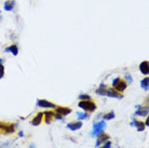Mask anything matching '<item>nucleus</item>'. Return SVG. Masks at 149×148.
Returning a JSON list of instances; mask_svg holds the SVG:
<instances>
[{"label":"nucleus","instance_id":"nucleus-25","mask_svg":"<svg viewBox=\"0 0 149 148\" xmlns=\"http://www.w3.org/2000/svg\"><path fill=\"white\" fill-rule=\"evenodd\" d=\"M145 126H148V118L146 119V123H145Z\"/></svg>","mask_w":149,"mask_h":148},{"label":"nucleus","instance_id":"nucleus-23","mask_svg":"<svg viewBox=\"0 0 149 148\" xmlns=\"http://www.w3.org/2000/svg\"><path fill=\"white\" fill-rule=\"evenodd\" d=\"M125 78H127V80L129 81V83H132V78H131L130 75H125Z\"/></svg>","mask_w":149,"mask_h":148},{"label":"nucleus","instance_id":"nucleus-7","mask_svg":"<svg viewBox=\"0 0 149 148\" xmlns=\"http://www.w3.org/2000/svg\"><path fill=\"white\" fill-rule=\"evenodd\" d=\"M136 108H137V110L135 112L136 116H142V117H147L148 116V107H142L141 105H137Z\"/></svg>","mask_w":149,"mask_h":148},{"label":"nucleus","instance_id":"nucleus-10","mask_svg":"<svg viewBox=\"0 0 149 148\" xmlns=\"http://www.w3.org/2000/svg\"><path fill=\"white\" fill-rule=\"evenodd\" d=\"M108 138H109V135L108 134H106V133H101L100 135H98V140H97L96 142V147H98L100 145H102L103 143H105V142H107L108 141Z\"/></svg>","mask_w":149,"mask_h":148},{"label":"nucleus","instance_id":"nucleus-28","mask_svg":"<svg viewBox=\"0 0 149 148\" xmlns=\"http://www.w3.org/2000/svg\"><path fill=\"white\" fill-rule=\"evenodd\" d=\"M0 14H1V11H0ZM0 21H1V19H0Z\"/></svg>","mask_w":149,"mask_h":148},{"label":"nucleus","instance_id":"nucleus-24","mask_svg":"<svg viewBox=\"0 0 149 148\" xmlns=\"http://www.w3.org/2000/svg\"><path fill=\"white\" fill-rule=\"evenodd\" d=\"M19 137L24 136V133H23V132H19Z\"/></svg>","mask_w":149,"mask_h":148},{"label":"nucleus","instance_id":"nucleus-2","mask_svg":"<svg viewBox=\"0 0 149 148\" xmlns=\"http://www.w3.org/2000/svg\"><path fill=\"white\" fill-rule=\"evenodd\" d=\"M78 106L80 108H82L83 110L86 111H89V112H92L96 109V105L94 102H92L91 100H88V101H80L78 103Z\"/></svg>","mask_w":149,"mask_h":148},{"label":"nucleus","instance_id":"nucleus-27","mask_svg":"<svg viewBox=\"0 0 149 148\" xmlns=\"http://www.w3.org/2000/svg\"><path fill=\"white\" fill-rule=\"evenodd\" d=\"M2 62H3V61H2V59H1V57H0V63H2Z\"/></svg>","mask_w":149,"mask_h":148},{"label":"nucleus","instance_id":"nucleus-22","mask_svg":"<svg viewBox=\"0 0 149 148\" xmlns=\"http://www.w3.org/2000/svg\"><path fill=\"white\" fill-rule=\"evenodd\" d=\"M110 147H111V143H110L109 141H107L106 143H105L104 146H103V147H101V148H110Z\"/></svg>","mask_w":149,"mask_h":148},{"label":"nucleus","instance_id":"nucleus-26","mask_svg":"<svg viewBox=\"0 0 149 148\" xmlns=\"http://www.w3.org/2000/svg\"><path fill=\"white\" fill-rule=\"evenodd\" d=\"M29 148H36L35 147V145H30V147Z\"/></svg>","mask_w":149,"mask_h":148},{"label":"nucleus","instance_id":"nucleus-12","mask_svg":"<svg viewBox=\"0 0 149 148\" xmlns=\"http://www.w3.org/2000/svg\"><path fill=\"white\" fill-rule=\"evenodd\" d=\"M131 126H135V128L137 129V131H144L145 130V123L142 122V121H138V120H133L132 123H131Z\"/></svg>","mask_w":149,"mask_h":148},{"label":"nucleus","instance_id":"nucleus-17","mask_svg":"<svg viewBox=\"0 0 149 148\" xmlns=\"http://www.w3.org/2000/svg\"><path fill=\"white\" fill-rule=\"evenodd\" d=\"M141 85H142V88L146 91H148V85H149V78L146 77L144 78L142 81H141Z\"/></svg>","mask_w":149,"mask_h":148},{"label":"nucleus","instance_id":"nucleus-19","mask_svg":"<svg viewBox=\"0 0 149 148\" xmlns=\"http://www.w3.org/2000/svg\"><path fill=\"white\" fill-rule=\"evenodd\" d=\"M77 117H78L79 120H82V119H86L88 117H89V115L88 114H86V112H77Z\"/></svg>","mask_w":149,"mask_h":148},{"label":"nucleus","instance_id":"nucleus-18","mask_svg":"<svg viewBox=\"0 0 149 148\" xmlns=\"http://www.w3.org/2000/svg\"><path fill=\"white\" fill-rule=\"evenodd\" d=\"M113 118H115V112H113V111H110V112L103 116V119H104V120H111V119H113Z\"/></svg>","mask_w":149,"mask_h":148},{"label":"nucleus","instance_id":"nucleus-4","mask_svg":"<svg viewBox=\"0 0 149 148\" xmlns=\"http://www.w3.org/2000/svg\"><path fill=\"white\" fill-rule=\"evenodd\" d=\"M105 128H106V123H105V121H103V120H102V121H100V122L94 123L93 131H92L91 135H92V136H98L100 134L104 132Z\"/></svg>","mask_w":149,"mask_h":148},{"label":"nucleus","instance_id":"nucleus-1","mask_svg":"<svg viewBox=\"0 0 149 148\" xmlns=\"http://www.w3.org/2000/svg\"><path fill=\"white\" fill-rule=\"evenodd\" d=\"M96 93L98 95H104V96H108V97H113V98H122V95L120 94L119 92H117L116 90L111 89H107L105 84H101L100 89L96 90Z\"/></svg>","mask_w":149,"mask_h":148},{"label":"nucleus","instance_id":"nucleus-15","mask_svg":"<svg viewBox=\"0 0 149 148\" xmlns=\"http://www.w3.org/2000/svg\"><path fill=\"white\" fill-rule=\"evenodd\" d=\"M42 117H43V112H39V114L31 120V124H33V126H39V124L41 123V121H42Z\"/></svg>","mask_w":149,"mask_h":148},{"label":"nucleus","instance_id":"nucleus-21","mask_svg":"<svg viewBox=\"0 0 149 148\" xmlns=\"http://www.w3.org/2000/svg\"><path fill=\"white\" fill-rule=\"evenodd\" d=\"M4 76V66L2 63H0V79H2Z\"/></svg>","mask_w":149,"mask_h":148},{"label":"nucleus","instance_id":"nucleus-14","mask_svg":"<svg viewBox=\"0 0 149 148\" xmlns=\"http://www.w3.org/2000/svg\"><path fill=\"white\" fill-rule=\"evenodd\" d=\"M6 52L7 53H12L14 56H16L19 54V48H17L16 45H12L10 47H8V48H6Z\"/></svg>","mask_w":149,"mask_h":148},{"label":"nucleus","instance_id":"nucleus-11","mask_svg":"<svg viewBox=\"0 0 149 148\" xmlns=\"http://www.w3.org/2000/svg\"><path fill=\"white\" fill-rule=\"evenodd\" d=\"M15 7V0H7L3 4V9L6 11H12Z\"/></svg>","mask_w":149,"mask_h":148},{"label":"nucleus","instance_id":"nucleus-5","mask_svg":"<svg viewBox=\"0 0 149 148\" xmlns=\"http://www.w3.org/2000/svg\"><path fill=\"white\" fill-rule=\"evenodd\" d=\"M37 105L39 107H42V108H56L55 104L51 103V102H49L47 100H38Z\"/></svg>","mask_w":149,"mask_h":148},{"label":"nucleus","instance_id":"nucleus-16","mask_svg":"<svg viewBox=\"0 0 149 148\" xmlns=\"http://www.w3.org/2000/svg\"><path fill=\"white\" fill-rule=\"evenodd\" d=\"M43 116H45V121L47 123H50L52 118L54 117V112L53 111H45L43 112Z\"/></svg>","mask_w":149,"mask_h":148},{"label":"nucleus","instance_id":"nucleus-13","mask_svg":"<svg viewBox=\"0 0 149 148\" xmlns=\"http://www.w3.org/2000/svg\"><path fill=\"white\" fill-rule=\"evenodd\" d=\"M56 112L62 116H67L71 112V109L68 107H56Z\"/></svg>","mask_w":149,"mask_h":148},{"label":"nucleus","instance_id":"nucleus-20","mask_svg":"<svg viewBox=\"0 0 149 148\" xmlns=\"http://www.w3.org/2000/svg\"><path fill=\"white\" fill-rule=\"evenodd\" d=\"M79 100L88 101V100H91V97H90V95H88V94H81V95H79Z\"/></svg>","mask_w":149,"mask_h":148},{"label":"nucleus","instance_id":"nucleus-3","mask_svg":"<svg viewBox=\"0 0 149 148\" xmlns=\"http://www.w3.org/2000/svg\"><path fill=\"white\" fill-rule=\"evenodd\" d=\"M112 87H113V89H115L117 92L121 93L127 89V84L124 80H121L120 78H116L115 80L112 81Z\"/></svg>","mask_w":149,"mask_h":148},{"label":"nucleus","instance_id":"nucleus-6","mask_svg":"<svg viewBox=\"0 0 149 148\" xmlns=\"http://www.w3.org/2000/svg\"><path fill=\"white\" fill-rule=\"evenodd\" d=\"M0 130L3 131L4 133H13L14 132V126L13 124H8V123L0 122Z\"/></svg>","mask_w":149,"mask_h":148},{"label":"nucleus","instance_id":"nucleus-8","mask_svg":"<svg viewBox=\"0 0 149 148\" xmlns=\"http://www.w3.org/2000/svg\"><path fill=\"white\" fill-rule=\"evenodd\" d=\"M139 71H141V73H142L143 75H145V76L148 75V73H149L148 61H144V62H142V63L139 64Z\"/></svg>","mask_w":149,"mask_h":148},{"label":"nucleus","instance_id":"nucleus-9","mask_svg":"<svg viewBox=\"0 0 149 148\" xmlns=\"http://www.w3.org/2000/svg\"><path fill=\"white\" fill-rule=\"evenodd\" d=\"M82 122L79 120V121H76V122H70L67 124V129L71 130V131H77V130L81 129Z\"/></svg>","mask_w":149,"mask_h":148}]
</instances>
